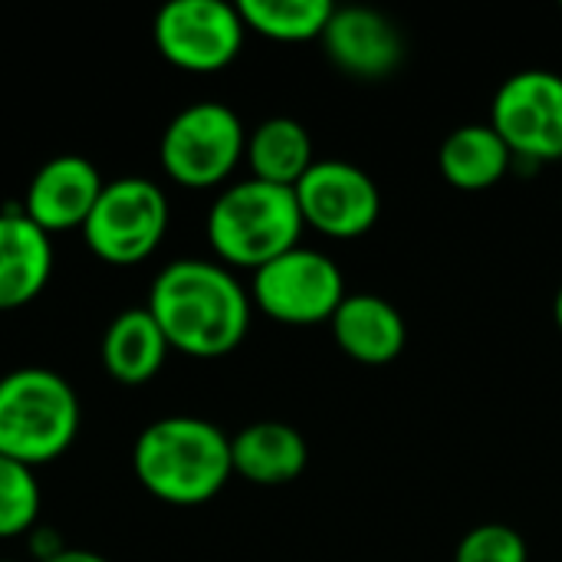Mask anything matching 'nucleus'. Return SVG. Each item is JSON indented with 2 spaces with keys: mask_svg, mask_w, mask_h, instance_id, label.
<instances>
[{
  "mask_svg": "<svg viewBox=\"0 0 562 562\" xmlns=\"http://www.w3.org/2000/svg\"><path fill=\"white\" fill-rule=\"evenodd\" d=\"M148 313L168 349L194 359L234 352L250 329V296L224 263L184 257L165 263L148 286Z\"/></svg>",
  "mask_w": 562,
  "mask_h": 562,
  "instance_id": "1",
  "label": "nucleus"
},
{
  "mask_svg": "<svg viewBox=\"0 0 562 562\" xmlns=\"http://www.w3.org/2000/svg\"><path fill=\"white\" fill-rule=\"evenodd\" d=\"M132 468L151 497L171 507H201L234 474L231 438L204 418H158L135 438Z\"/></svg>",
  "mask_w": 562,
  "mask_h": 562,
  "instance_id": "2",
  "label": "nucleus"
},
{
  "mask_svg": "<svg viewBox=\"0 0 562 562\" xmlns=\"http://www.w3.org/2000/svg\"><path fill=\"white\" fill-rule=\"evenodd\" d=\"M76 389L53 369L23 366L0 375V454L20 464H46L66 454L79 435Z\"/></svg>",
  "mask_w": 562,
  "mask_h": 562,
  "instance_id": "3",
  "label": "nucleus"
},
{
  "mask_svg": "<svg viewBox=\"0 0 562 562\" xmlns=\"http://www.w3.org/2000/svg\"><path fill=\"white\" fill-rule=\"evenodd\" d=\"M303 227L296 191L257 178L224 188L207 211V240L214 254L244 270H260L300 247Z\"/></svg>",
  "mask_w": 562,
  "mask_h": 562,
  "instance_id": "4",
  "label": "nucleus"
},
{
  "mask_svg": "<svg viewBox=\"0 0 562 562\" xmlns=\"http://www.w3.org/2000/svg\"><path fill=\"white\" fill-rule=\"evenodd\" d=\"M165 231L168 198L155 181L138 175L105 181L99 201L82 224L89 250L112 267H132L151 257Z\"/></svg>",
  "mask_w": 562,
  "mask_h": 562,
  "instance_id": "5",
  "label": "nucleus"
},
{
  "mask_svg": "<svg viewBox=\"0 0 562 562\" xmlns=\"http://www.w3.org/2000/svg\"><path fill=\"white\" fill-rule=\"evenodd\" d=\"M247 151V132L224 102H191L161 132V168L184 188L221 184Z\"/></svg>",
  "mask_w": 562,
  "mask_h": 562,
  "instance_id": "6",
  "label": "nucleus"
},
{
  "mask_svg": "<svg viewBox=\"0 0 562 562\" xmlns=\"http://www.w3.org/2000/svg\"><path fill=\"white\" fill-rule=\"evenodd\" d=\"M346 300V280L333 257L293 247L254 270V303L283 326H319Z\"/></svg>",
  "mask_w": 562,
  "mask_h": 562,
  "instance_id": "7",
  "label": "nucleus"
},
{
  "mask_svg": "<svg viewBox=\"0 0 562 562\" xmlns=\"http://www.w3.org/2000/svg\"><path fill=\"white\" fill-rule=\"evenodd\" d=\"M244 33L247 26L237 3L224 0H171L151 23L158 53L188 72H214L234 63L244 46Z\"/></svg>",
  "mask_w": 562,
  "mask_h": 562,
  "instance_id": "8",
  "label": "nucleus"
},
{
  "mask_svg": "<svg viewBox=\"0 0 562 562\" xmlns=\"http://www.w3.org/2000/svg\"><path fill=\"white\" fill-rule=\"evenodd\" d=\"M491 128L507 142L514 158H562V76L524 69L501 82L491 105Z\"/></svg>",
  "mask_w": 562,
  "mask_h": 562,
  "instance_id": "9",
  "label": "nucleus"
},
{
  "mask_svg": "<svg viewBox=\"0 0 562 562\" xmlns=\"http://www.w3.org/2000/svg\"><path fill=\"white\" fill-rule=\"evenodd\" d=\"M293 191L303 224L336 240L369 234L382 214L379 184L362 168L339 158L316 161Z\"/></svg>",
  "mask_w": 562,
  "mask_h": 562,
  "instance_id": "10",
  "label": "nucleus"
},
{
  "mask_svg": "<svg viewBox=\"0 0 562 562\" xmlns=\"http://www.w3.org/2000/svg\"><path fill=\"white\" fill-rule=\"evenodd\" d=\"M319 40L326 56L356 79H385L405 59V40L395 23L369 7H336Z\"/></svg>",
  "mask_w": 562,
  "mask_h": 562,
  "instance_id": "11",
  "label": "nucleus"
},
{
  "mask_svg": "<svg viewBox=\"0 0 562 562\" xmlns=\"http://www.w3.org/2000/svg\"><path fill=\"white\" fill-rule=\"evenodd\" d=\"M102 188L105 181L89 158L56 155L46 165H40V171L30 178V188L20 207L46 234L69 231V227L86 224Z\"/></svg>",
  "mask_w": 562,
  "mask_h": 562,
  "instance_id": "12",
  "label": "nucleus"
},
{
  "mask_svg": "<svg viewBox=\"0 0 562 562\" xmlns=\"http://www.w3.org/2000/svg\"><path fill=\"white\" fill-rule=\"evenodd\" d=\"M53 277V244L23 207L0 211V313L36 300Z\"/></svg>",
  "mask_w": 562,
  "mask_h": 562,
  "instance_id": "13",
  "label": "nucleus"
},
{
  "mask_svg": "<svg viewBox=\"0 0 562 562\" xmlns=\"http://www.w3.org/2000/svg\"><path fill=\"white\" fill-rule=\"evenodd\" d=\"M336 346L362 366H389L405 352L408 329L402 313L372 293H352L329 319Z\"/></svg>",
  "mask_w": 562,
  "mask_h": 562,
  "instance_id": "14",
  "label": "nucleus"
},
{
  "mask_svg": "<svg viewBox=\"0 0 562 562\" xmlns=\"http://www.w3.org/2000/svg\"><path fill=\"white\" fill-rule=\"evenodd\" d=\"M231 464L250 484L280 487L296 481L310 464L306 438L286 422H254L231 438Z\"/></svg>",
  "mask_w": 562,
  "mask_h": 562,
  "instance_id": "15",
  "label": "nucleus"
},
{
  "mask_svg": "<svg viewBox=\"0 0 562 562\" xmlns=\"http://www.w3.org/2000/svg\"><path fill=\"white\" fill-rule=\"evenodd\" d=\"M168 356V339L148 306H132L112 316L102 333V366L122 385H142L158 375Z\"/></svg>",
  "mask_w": 562,
  "mask_h": 562,
  "instance_id": "16",
  "label": "nucleus"
},
{
  "mask_svg": "<svg viewBox=\"0 0 562 562\" xmlns=\"http://www.w3.org/2000/svg\"><path fill=\"white\" fill-rule=\"evenodd\" d=\"M514 151L507 142L487 125H461L454 128L438 151V168L445 181L458 191H487L510 171Z\"/></svg>",
  "mask_w": 562,
  "mask_h": 562,
  "instance_id": "17",
  "label": "nucleus"
},
{
  "mask_svg": "<svg viewBox=\"0 0 562 562\" xmlns=\"http://www.w3.org/2000/svg\"><path fill=\"white\" fill-rule=\"evenodd\" d=\"M247 161L257 181L296 188L300 178L316 165L313 142L303 122L290 115H273L247 135Z\"/></svg>",
  "mask_w": 562,
  "mask_h": 562,
  "instance_id": "18",
  "label": "nucleus"
},
{
  "mask_svg": "<svg viewBox=\"0 0 562 562\" xmlns=\"http://www.w3.org/2000/svg\"><path fill=\"white\" fill-rule=\"evenodd\" d=\"M237 10L247 30L280 43H303L323 36L336 7L329 0H240Z\"/></svg>",
  "mask_w": 562,
  "mask_h": 562,
  "instance_id": "19",
  "label": "nucleus"
},
{
  "mask_svg": "<svg viewBox=\"0 0 562 562\" xmlns=\"http://www.w3.org/2000/svg\"><path fill=\"white\" fill-rule=\"evenodd\" d=\"M40 517V484L30 464L0 454V540L33 530Z\"/></svg>",
  "mask_w": 562,
  "mask_h": 562,
  "instance_id": "20",
  "label": "nucleus"
},
{
  "mask_svg": "<svg viewBox=\"0 0 562 562\" xmlns=\"http://www.w3.org/2000/svg\"><path fill=\"white\" fill-rule=\"evenodd\" d=\"M454 562H527V543L507 524H481L461 537Z\"/></svg>",
  "mask_w": 562,
  "mask_h": 562,
  "instance_id": "21",
  "label": "nucleus"
},
{
  "mask_svg": "<svg viewBox=\"0 0 562 562\" xmlns=\"http://www.w3.org/2000/svg\"><path fill=\"white\" fill-rule=\"evenodd\" d=\"M43 562H109V560H102L99 553H92V550H59L56 557H49V560H43Z\"/></svg>",
  "mask_w": 562,
  "mask_h": 562,
  "instance_id": "22",
  "label": "nucleus"
},
{
  "mask_svg": "<svg viewBox=\"0 0 562 562\" xmlns=\"http://www.w3.org/2000/svg\"><path fill=\"white\" fill-rule=\"evenodd\" d=\"M553 319H557V326H560L562 333V286L557 290V300H553Z\"/></svg>",
  "mask_w": 562,
  "mask_h": 562,
  "instance_id": "23",
  "label": "nucleus"
},
{
  "mask_svg": "<svg viewBox=\"0 0 562 562\" xmlns=\"http://www.w3.org/2000/svg\"><path fill=\"white\" fill-rule=\"evenodd\" d=\"M560 10H562V0H560Z\"/></svg>",
  "mask_w": 562,
  "mask_h": 562,
  "instance_id": "24",
  "label": "nucleus"
},
{
  "mask_svg": "<svg viewBox=\"0 0 562 562\" xmlns=\"http://www.w3.org/2000/svg\"><path fill=\"white\" fill-rule=\"evenodd\" d=\"M0 562H10V560H0Z\"/></svg>",
  "mask_w": 562,
  "mask_h": 562,
  "instance_id": "25",
  "label": "nucleus"
}]
</instances>
